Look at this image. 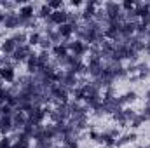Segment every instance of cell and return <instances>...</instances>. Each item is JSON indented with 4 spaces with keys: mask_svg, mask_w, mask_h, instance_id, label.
I'll list each match as a JSON object with an SVG mask.
<instances>
[{
    "mask_svg": "<svg viewBox=\"0 0 150 148\" xmlns=\"http://www.w3.org/2000/svg\"><path fill=\"white\" fill-rule=\"evenodd\" d=\"M18 49V44L14 42V38L9 37V38H4L2 44H0V54L4 58H11L14 54V51Z\"/></svg>",
    "mask_w": 150,
    "mask_h": 148,
    "instance_id": "cell-1",
    "label": "cell"
},
{
    "mask_svg": "<svg viewBox=\"0 0 150 148\" xmlns=\"http://www.w3.org/2000/svg\"><path fill=\"white\" fill-rule=\"evenodd\" d=\"M0 78L4 84H12L16 80V72L12 65H2L0 66Z\"/></svg>",
    "mask_w": 150,
    "mask_h": 148,
    "instance_id": "cell-2",
    "label": "cell"
},
{
    "mask_svg": "<svg viewBox=\"0 0 150 148\" xmlns=\"http://www.w3.org/2000/svg\"><path fill=\"white\" fill-rule=\"evenodd\" d=\"M40 42H42V32H38V30H35V32H28V45L30 47H35V45H40Z\"/></svg>",
    "mask_w": 150,
    "mask_h": 148,
    "instance_id": "cell-3",
    "label": "cell"
},
{
    "mask_svg": "<svg viewBox=\"0 0 150 148\" xmlns=\"http://www.w3.org/2000/svg\"><path fill=\"white\" fill-rule=\"evenodd\" d=\"M140 148H150V147H140Z\"/></svg>",
    "mask_w": 150,
    "mask_h": 148,
    "instance_id": "cell-4",
    "label": "cell"
}]
</instances>
